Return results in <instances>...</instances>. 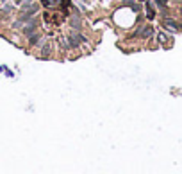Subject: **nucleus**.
<instances>
[{
	"instance_id": "nucleus-1",
	"label": "nucleus",
	"mask_w": 182,
	"mask_h": 174,
	"mask_svg": "<svg viewBox=\"0 0 182 174\" xmlns=\"http://www.w3.org/2000/svg\"><path fill=\"white\" fill-rule=\"evenodd\" d=\"M64 13L61 11V13H54V14H50V20H52V23H55V25H59V23H63V20H64Z\"/></svg>"
}]
</instances>
